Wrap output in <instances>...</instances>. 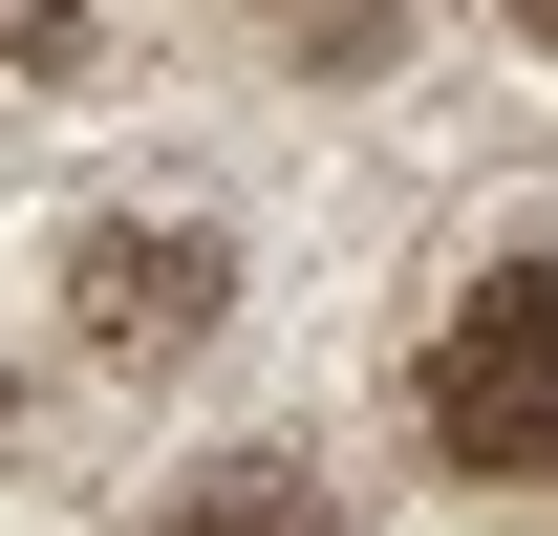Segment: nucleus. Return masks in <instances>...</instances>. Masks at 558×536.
<instances>
[{
	"mask_svg": "<svg viewBox=\"0 0 558 536\" xmlns=\"http://www.w3.org/2000/svg\"><path fill=\"white\" fill-rule=\"evenodd\" d=\"M65 301H86V365H194V343H215V301H236V258L130 215V236H86V279H65Z\"/></svg>",
	"mask_w": 558,
	"mask_h": 536,
	"instance_id": "nucleus-2",
	"label": "nucleus"
},
{
	"mask_svg": "<svg viewBox=\"0 0 558 536\" xmlns=\"http://www.w3.org/2000/svg\"><path fill=\"white\" fill-rule=\"evenodd\" d=\"M409 407H429V451H451V472H494V494H558V258H494L473 301L429 322Z\"/></svg>",
	"mask_w": 558,
	"mask_h": 536,
	"instance_id": "nucleus-1",
	"label": "nucleus"
},
{
	"mask_svg": "<svg viewBox=\"0 0 558 536\" xmlns=\"http://www.w3.org/2000/svg\"><path fill=\"white\" fill-rule=\"evenodd\" d=\"M150 536H323V494H301V451H215Z\"/></svg>",
	"mask_w": 558,
	"mask_h": 536,
	"instance_id": "nucleus-3",
	"label": "nucleus"
},
{
	"mask_svg": "<svg viewBox=\"0 0 558 536\" xmlns=\"http://www.w3.org/2000/svg\"><path fill=\"white\" fill-rule=\"evenodd\" d=\"M494 22H515V44H558V0H494Z\"/></svg>",
	"mask_w": 558,
	"mask_h": 536,
	"instance_id": "nucleus-5",
	"label": "nucleus"
},
{
	"mask_svg": "<svg viewBox=\"0 0 558 536\" xmlns=\"http://www.w3.org/2000/svg\"><path fill=\"white\" fill-rule=\"evenodd\" d=\"M65 44H86V0H0V86H44Z\"/></svg>",
	"mask_w": 558,
	"mask_h": 536,
	"instance_id": "nucleus-4",
	"label": "nucleus"
}]
</instances>
